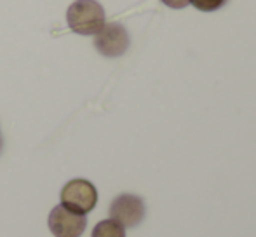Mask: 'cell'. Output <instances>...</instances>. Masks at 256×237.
<instances>
[{
    "label": "cell",
    "instance_id": "277c9868",
    "mask_svg": "<svg viewBox=\"0 0 256 237\" xmlns=\"http://www.w3.org/2000/svg\"><path fill=\"white\" fill-rule=\"evenodd\" d=\"M48 224L51 234L56 237H80L88 227V218L60 204L49 213Z\"/></svg>",
    "mask_w": 256,
    "mask_h": 237
},
{
    "label": "cell",
    "instance_id": "6da1fadb",
    "mask_svg": "<svg viewBox=\"0 0 256 237\" xmlns=\"http://www.w3.org/2000/svg\"><path fill=\"white\" fill-rule=\"evenodd\" d=\"M72 32L78 35H96L104 26V9L96 0H75L66 10Z\"/></svg>",
    "mask_w": 256,
    "mask_h": 237
},
{
    "label": "cell",
    "instance_id": "52a82bcc",
    "mask_svg": "<svg viewBox=\"0 0 256 237\" xmlns=\"http://www.w3.org/2000/svg\"><path fill=\"white\" fill-rule=\"evenodd\" d=\"M225 2L226 0H190V4H192L196 9L204 10V12H212V10L225 6Z\"/></svg>",
    "mask_w": 256,
    "mask_h": 237
},
{
    "label": "cell",
    "instance_id": "5b68a950",
    "mask_svg": "<svg viewBox=\"0 0 256 237\" xmlns=\"http://www.w3.org/2000/svg\"><path fill=\"white\" fill-rule=\"evenodd\" d=\"M94 48L106 58H118L129 48V35L118 23H104L100 34L94 35Z\"/></svg>",
    "mask_w": 256,
    "mask_h": 237
},
{
    "label": "cell",
    "instance_id": "8992f818",
    "mask_svg": "<svg viewBox=\"0 0 256 237\" xmlns=\"http://www.w3.org/2000/svg\"><path fill=\"white\" fill-rule=\"evenodd\" d=\"M91 237H126V228L115 220H103L94 227Z\"/></svg>",
    "mask_w": 256,
    "mask_h": 237
},
{
    "label": "cell",
    "instance_id": "7a4b0ae2",
    "mask_svg": "<svg viewBox=\"0 0 256 237\" xmlns=\"http://www.w3.org/2000/svg\"><path fill=\"white\" fill-rule=\"evenodd\" d=\"M98 202V190L88 180H72L61 190V204L78 214H88Z\"/></svg>",
    "mask_w": 256,
    "mask_h": 237
},
{
    "label": "cell",
    "instance_id": "3957f363",
    "mask_svg": "<svg viewBox=\"0 0 256 237\" xmlns=\"http://www.w3.org/2000/svg\"><path fill=\"white\" fill-rule=\"evenodd\" d=\"M110 216L124 228H132L145 218V202L134 194H120L112 200Z\"/></svg>",
    "mask_w": 256,
    "mask_h": 237
},
{
    "label": "cell",
    "instance_id": "ba28073f",
    "mask_svg": "<svg viewBox=\"0 0 256 237\" xmlns=\"http://www.w3.org/2000/svg\"><path fill=\"white\" fill-rule=\"evenodd\" d=\"M162 2L168 7H171V9H183V7L188 6L190 0H162Z\"/></svg>",
    "mask_w": 256,
    "mask_h": 237
}]
</instances>
